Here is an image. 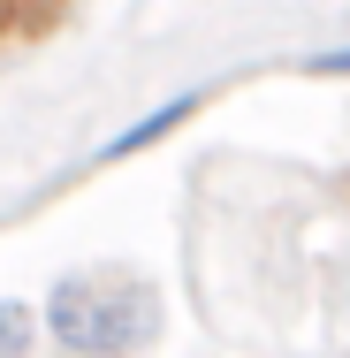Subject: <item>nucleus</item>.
I'll list each match as a JSON object with an SVG mask.
<instances>
[{
  "mask_svg": "<svg viewBox=\"0 0 350 358\" xmlns=\"http://www.w3.org/2000/svg\"><path fill=\"white\" fill-rule=\"evenodd\" d=\"M46 336L69 358H130L160 336V305L122 275H61L46 297Z\"/></svg>",
  "mask_w": 350,
  "mask_h": 358,
  "instance_id": "obj_1",
  "label": "nucleus"
},
{
  "mask_svg": "<svg viewBox=\"0 0 350 358\" xmlns=\"http://www.w3.org/2000/svg\"><path fill=\"white\" fill-rule=\"evenodd\" d=\"M206 107V92H183V99H168V107H152V115H138L130 130H115V138L99 145V168H115V160H130V152H145V145H160V138H175L191 115Z\"/></svg>",
  "mask_w": 350,
  "mask_h": 358,
  "instance_id": "obj_2",
  "label": "nucleus"
},
{
  "mask_svg": "<svg viewBox=\"0 0 350 358\" xmlns=\"http://www.w3.org/2000/svg\"><path fill=\"white\" fill-rule=\"evenodd\" d=\"M31 336H38V313L8 297V305H0V358H23V351H31Z\"/></svg>",
  "mask_w": 350,
  "mask_h": 358,
  "instance_id": "obj_3",
  "label": "nucleus"
},
{
  "mask_svg": "<svg viewBox=\"0 0 350 358\" xmlns=\"http://www.w3.org/2000/svg\"><path fill=\"white\" fill-rule=\"evenodd\" d=\"M297 69H305V76H350V46H343V54H305Z\"/></svg>",
  "mask_w": 350,
  "mask_h": 358,
  "instance_id": "obj_4",
  "label": "nucleus"
},
{
  "mask_svg": "<svg viewBox=\"0 0 350 358\" xmlns=\"http://www.w3.org/2000/svg\"><path fill=\"white\" fill-rule=\"evenodd\" d=\"M0 31H15V0H0Z\"/></svg>",
  "mask_w": 350,
  "mask_h": 358,
  "instance_id": "obj_5",
  "label": "nucleus"
}]
</instances>
